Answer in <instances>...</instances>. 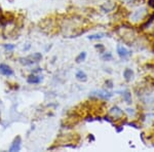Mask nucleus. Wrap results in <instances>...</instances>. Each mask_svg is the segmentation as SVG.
Returning <instances> with one entry per match:
<instances>
[{
  "instance_id": "obj_1",
  "label": "nucleus",
  "mask_w": 154,
  "mask_h": 152,
  "mask_svg": "<svg viewBox=\"0 0 154 152\" xmlns=\"http://www.w3.org/2000/svg\"><path fill=\"white\" fill-rule=\"evenodd\" d=\"M0 72L5 76H11L12 74H14L12 69L8 66V65H5V64L0 65Z\"/></svg>"
},
{
  "instance_id": "obj_2",
  "label": "nucleus",
  "mask_w": 154,
  "mask_h": 152,
  "mask_svg": "<svg viewBox=\"0 0 154 152\" xmlns=\"http://www.w3.org/2000/svg\"><path fill=\"white\" fill-rule=\"evenodd\" d=\"M21 138L20 137H17L16 139H14V143L11 144V148H9V151H19L20 149H21Z\"/></svg>"
},
{
  "instance_id": "obj_3",
  "label": "nucleus",
  "mask_w": 154,
  "mask_h": 152,
  "mask_svg": "<svg viewBox=\"0 0 154 152\" xmlns=\"http://www.w3.org/2000/svg\"><path fill=\"white\" fill-rule=\"evenodd\" d=\"M28 83H31V84H36V83H39L41 81V77L40 76H36V75H30L27 79Z\"/></svg>"
},
{
  "instance_id": "obj_4",
  "label": "nucleus",
  "mask_w": 154,
  "mask_h": 152,
  "mask_svg": "<svg viewBox=\"0 0 154 152\" xmlns=\"http://www.w3.org/2000/svg\"><path fill=\"white\" fill-rule=\"evenodd\" d=\"M76 77L79 79V80H85L86 75H85V73H84V72H82V71H79V72H77Z\"/></svg>"
},
{
  "instance_id": "obj_5",
  "label": "nucleus",
  "mask_w": 154,
  "mask_h": 152,
  "mask_svg": "<svg viewBox=\"0 0 154 152\" xmlns=\"http://www.w3.org/2000/svg\"><path fill=\"white\" fill-rule=\"evenodd\" d=\"M85 57H86V54H85V53L80 54H79L78 58L76 59V61H77V62H81V61H83V60L85 59Z\"/></svg>"
},
{
  "instance_id": "obj_6",
  "label": "nucleus",
  "mask_w": 154,
  "mask_h": 152,
  "mask_svg": "<svg viewBox=\"0 0 154 152\" xmlns=\"http://www.w3.org/2000/svg\"><path fill=\"white\" fill-rule=\"evenodd\" d=\"M4 47H5L7 51H12V49L14 48V45H11V44H5Z\"/></svg>"
}]
</instances>
